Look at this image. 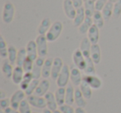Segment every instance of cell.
Returning a JSON list of instances; mask_svg holds the SVG:
<instances>
[{"mask_svg": "<svg viewBox=\"0 0 121 113\" xmlns=\"http://www.w3.org/2000/svg\"><path fill=\"white\" fill-rule=\"evenodd\" d=\"M63 31V23L60 21L56 20L52 24L50 29L46 34L47 41L50 42H55L60 37Z\"/></svg>", "mask_w": 121, "mask_h": 113, "instance_id": "1", "label": "cell"}, {"mask_svg": "<svg viewBox=\"0 0 121 113\" xmlns=\"http://www.w3.org/2000/svg\"><path fill=\"white\" fill-rule=\"evenodd\" d=\"M15 16V6L9 1L6 2L3 9L2 19L3 22L6 24H9L13 21Z\"/></svg>", "mask_w": 121, "mask_h": 113, "instance_id": "2", "label": "cell"}, {"mask_svg": "<svg viewBox=\"0 0 121 113\" xmlns=\"http://www.w3.org/2000/svg\"><path fill=\"white\" fill-rule=\"evenodd\" d=\"M71 77V68L68 65H64L62 70L59 74L57 79L56 80L58 87H66L68 85Z\"/></svg>", "mask_w": 121, "mask_h": 113, "instance_id": "3", "label": "cell"}, {"mask_svg": "<svg viewBox=\"0 0 121 113\" xmlns=\"http://www.w3.org/2000/svg\"><path fill=\"white\" fill-rule=\"evenodd\" d=\"M35 41L38 51V56L46 58L48 53V45H47L48 41L46 37V35H38Z\"/></svg>", "mask_w": 121, "mask_h": 113, "instance_id": "4", "label": "cell"}, {"mask_svg": "<svg viewBox=\"0 0 121 113\" xmlns=\"http://www.w3.org/2000/svg\"><path fill=\"white\" fill-rule=\"evenodd\" d=\"M72 62L75 67L79 68L81 71H84L86 65V59L83 55L82 52L80 48H77L74 51L72 54Z\"/></svg>", "mask_w": 121, "mask_h": 113, "instance_id": "5", "label": "cell"}, {"mask_svg": "<svg viewBox=\"0 0 121 113\" xmlns=\"http://www.w3.org/2000/svg\"><path fill=\"white\" fill-rule=\"evenodd\" d=\"M83 80L86 81L90 85V86L94 90L100 89L103 86V81L101 80V78L99 77L98 76H96L95 74L94 75L85 74L83 76Z\"/></svg>", "mask_w": 121, "mask_h": 113, "instance_id": "6", "label": "cell"}, {"mask_svg": "<svg viewBox=\"0 0 121 113\" xmlns=\"http://www.w3.org/2000/svg\"><path fill=\"white\" fill-rule=\"evenodd\" d=\"M27 100L30 105L33 107L39 108V109H45L47 107V101L44 96H39L35 94H32L27 97Z\"/></svg>", "mask_w": 121, "mask_h": 113, "instance_id": "7", "label": "cell"}, {"mask_svg": "<svg viewBox=\"0 0 121 113\" xmlns=\"http://www.w3.org/2000/svg\"><path fill=\"white\" fill-rule=\"evenodd\" d=\"M62 7L66 17L67 18L71 19V20H73L76 17V11H77V9L75 7L73 3L71 0H64L62 4Z\"/></svg>", "mask_w": 121, "mask_h": 113, "instance_id": "8", "label": "cell"}, {"mask_svg": "<svg viewBox=\"0 0 121 113\" xmlns=\"http://www.w3.org/2000/svg\"><path fill=\"white\" fill-rule=\"evenodd\" d=\"M26 93L22 89L17 90L11 96L10 101H11V106L16 110H18L19 105L20 103L25 99Z\"/></svg>", "mask_w": 121, "mask_h": 113, "instance_id": "9", "label": "cell"}, {"mask_svg": "<svg viewBox=\"0 0 121 113\" xmlns=\"http://www.w3.org/2000/svg\"><path fill=\"white\" fill-rule=\"evenodd\" d=\"M64 63H63L62 59L59 57H56L53 59V64H52V73H51V77L53 80H56L58 77L59 74L62 70L63 67H64Z\"/></svg>", "mask_w": 121, "mask_h": 113, "instance_id": "10", "label": "cell"}, {"mask_svg": "<svg viewBox=\"0 0 121 113\" xmlns=\"http://www.w3.org/2000/svg\"><path fill=\"white\" fill-rule=\"evenodd\" d=\"M45 58H42V57H38L34 62L33 68L32 71L31 72L33 76L34 79H39L42 77V67L45 63Z\"/></svg>", "mask_w": 121, "mask_h": 113, "instance_id": "11", "label": "cell"}, {"mask_svg": "<svg viewBox=\"0 0 121 113\" xmlns=\"http://www.w3.org/2000/svg\"><path fill=\"white\" fill-rule=\"evenodd\" d=\"M70 81L71 84L76 86H80L81 83L83 81V76L81 75V70L76 67L71 68V77H70Z\"/></svg>", "mask_w": 121, "mask_h": 113, "instance_id": "12", "label": "cell"}, {"mask_svg": "<svg viewBox=\"0 0 121 113\" xmlns=\"http://www.w3.org/2000/svg\"><path fill=\"white\" fill-rule=\"evenodd\" d=\"M26 50H27V57H28L29 58H31L32 61L35 62V60L39 57L36 41H33V40L29 41L27 43V46H26Z\"/></svg>", "mask_w": 121, "mask_h": 113, "instance_id": "13", "label": "cell"}, {"mask_svg": "<svg viewBox=\"0 0 121 113\" xmlns=\"http://www.w3.org/2000/svg\"><path fill=\"white\" fill-rule=\"evenodd\" d=\"M50 85L51 84H50L49 80L46 79V78H43V79L40 81V82H39L35 92H34V94L39 96H44L49 91Z\"/></svg>", "mask_w": 121, "mask_h": 113, "instance_id": "14", "label": "cell"}, {"mask_svg": "<svg viewBox=\"0 0 121 113\" xmlns=\"http://www.w3.org/2000/svg\"><path fill=\"white\" fill-rule=\"evenodd\" d=\"M91 58L95 65H98L101 62V49L99 44H92L91 50Z\"/></svg>", "mask_w": 121, "mask_h": 113, "instance_id": "15", "label": "cell"}, {"mask_svg": "<svg viewBox=\"0 0 121 113\" xmlns=\"http://www.w3.org/2000/svg\"><path fill=\"white\" fill-rule=\"evenodd\" d=\"M24 74H25V72H24L22 67L16 66L13 69V72L12 76V81L16 85H20L21 81L23 79Z\"/></svg>", "mask_w": 121, "mask_h": 113, "instance_id": "16", "label": "cell"}, {"mask_svg": "<svg viewBox=\"0 0 121 113\" xmlns=\"http://www.w3.org/2000/svg\"><path fill=\"white\" fill-rule=\"evenodd\" d=\"M87 37L89 38L91 44H97L99 40V28L96 25L93 24L87 33Z\"/></svg>", "mask_w": 121, "mask_h": 113, "instance_id": "17", "label": "cell"}, {"mask_svg": "<svg viewBox=\"0 0 121 113\" xmlns=\"http://www.w3.org/2000/svg\"><path fill=\"white\" fill-rule=\"evenodd\" d=\"M91 42H90L89 38L87 37L82 38L81 42V45H80L79 48L81 49V51L82 52L83 55L85 56V58H91Z\"/></svg>", "mask_w": 121, "mask_h": 113, "instance_id": "18", "label": "cell"}, {"mask_svg": "<svg viewBox=\"0 0 121 113\" xmlns=\"http://www.w3.org/2000/svg\"><path fill=\"white\" fill-rule=\"evenodd\" d=\"M86 18V11H85L84 7L77 9L76 17H75V18L72 20L73 26L76 27H79L81 25V23L85 21Z\"/></svg>", "mask_w": 121, "mask_h": 113, "instance_id": "19", "label": "cell"}, {"mask_svg": "<svg viewBox=\"0 0 121 113\" xmlns=\"http://www.w3.org/2000/svg\"><path fill=\"white\" fill-rule=\"evenodd\" d=\"M46 99V101H47V107L48 109H50L51 111H54L56 110H57V107H58V104H57L55 94H53L51 91H48L47 94L44 96Z\"/></svg>", "mask_w": 121, "mask_h": 113, "instance_id": "20", "label": "cell"}, {"mask_svg": "<svg viewBox=\"0 0 121 113\" xmlns=\"http://www.w3.org/2000/svg\"><path fill=\"white\" fill-rule=\"evenodd\" d=\"M53 59L54 58H46L45 63H44L43 67H42V77L43 78L47 79V78L51 77L52 64H53Z\"/></svg>", "mask_w": 121, "mask_h": 113, "instance_id": "21", "label": "cell"}, {"mask_svg": "<svg viewBox=\"0 0 121 113\" xmlns=\"http://www.w3.org/2000/svg\"><path fill=\"white\" fill-rule=\"evenodd\" d=\"M13 64L9 61V59H4L2 63V67H1V70H2L3 74L4 75L6 78L9 79L12 78L13 72Z\"/></svg>", "mask_w": 121, "mask_h": 113, "instance_id": "22", "label": "cell"}, {"mask_svg": "<svg viewBox=\"0 0 121 113\" xmlns=\"http://www.w3.org/2000/svg\"><path fill=\"white\" fill-rule=\"evenodd\" d=\"M52 22L49 18H44L40 23L38 27H37V32L38 35H46L48 30L52 26Z\"/></svg>", "mask_w": 121, "mask_h": 113, "instance_id": "23", "label": "cell"}, {"mask_svg": "<svg viewBox=\"0 0 121 113\" xmlns=\"http://www.w3.org/2000/svg\"><path fill=\"white\" fill-rule=\"evenodd\" d=\"M93 24H94V23H93L92 18L87 17V16H86L85 21L81 23V25L78 27V32H79V33L82 34V35L87 34L90 30V28L92 27Z\"/></svg>", "mask_w": 121, "mask_h": 113, "instance_id": "24", "label": "cell"}, {"mask_svg": "<svg viewBox=\"0 0 121 113\" xmlns=\"http://www.w3.org/2000/svg\"><path fill=\"white\" fill-rule=\"evenodd\" d=\"M75 103L77 105L78 107L85 108L87 105L86 100L85 96H83L80 87H76L75 89Z\"/></svg>", "mask_w": 121, "mask_h": 113, "instance_id": "25", "label": "cell"}, {"mask_svg": "<svg viewBox=\"0 0 121 113\" xmlns=\"http://www.w3.org/2000/svg\"><path fill=\"white\" fill-rule=\"evenodd\" d=\"M66 87H58L55 91V96L59 106L66 103Z\"/></svg>", "mask_w": 121, "mask_h": 113, "instance_id": "26", "label": "cell"}, {"mask_svg": "<svg viewBox=\"0 0 121 113\" xmlns=\"http://www.w3.org/2000/svg\"><path fill=\"white\" fill-rule=\"evenodd\" d=\"M113 9H114V3L109 0V2L106 4V5L101 11L105 21H109L113 16Z\"/></svg>", "mask_w": 121, "mask_h": 113, "instance_id": "27", "label": "cell"}, {"mask_svg": "<svg viewBox=\"0 0 121 113\" xmlns=\"http://www.w3.org/2000/svg\"><path fill=\"white\" fill-rule=\"evenodd\" d=\"M75 102V88L72 85H67L66 90V103L67 105H73Z\"/></svg>", "mask_w": 121, "mask_h": 113, "instance_id": "28", "label": "cell"}, {"mask_svg": "<svg viewBox=\"0 0 121 113\" xmlns=\"http://www.w3.org/2000/svg\"><path fill=\"white\" fill-rule=\"evenodd\" d=\"M86 11V14L87 17H91L94 15L95 12L96 11L95 9V1L93 0H87L84 3V5H83Z\"/></svg>", "mask_w": 121, "mask_h": 113, "instance_id": "29", "label": "cell"}, {"mask_svg": "<svg viewBox=\"0 0 121 113\" xmlns=\"http://www.w3.org/2000/svg\"><path fill=\"white\" fill-rule=\"evenodd\" d=\"M92 19H93V23H94L95 25H96L99 29H101L104 25V18L103 17V14L100 11H97L96 10L95 12L94 15L92 16Z\"/></svg>", "mask_w": 121, "mask_h": 113, "instance_id": "30", "label": "cell"}, {"mask_svg": "<svg viewBox=\"0 0 121 113\" xmlns=\"http://www.w3.org/2000/svg\"><path fill=\"white\" fill-rule=\"evenodd\" d=\"M80 89H81V92L86 99H91L92 96V88L90 86V85L86 81H84V80L82 81V82L80 85Z\"/></svg>", "mask_w": 121, "mask_h": 113, "instance_id": "31", "label": "cell"}, {"mask_svg": "<svg viewBox=\"0 0 121 113\" xmlns=\"http://www.w3.org/2000/svg\"><path fill=\"white\" fill-rule=\"evenodd\" d=\"M33 79L34 78H33V76H32V72H25L23 79H22V81H21L20 85H19L20 89H22V91H25L26 90H27V88L28 87L29 84L32 82V81Z\"/></svg>", "mask_w": 121, "mask_h": 113, "instance_id": "32", "label": "cell"}, {"mask_svg": "<svg viewBox=\"0 0 121 113\" xmlns=\"http://www.w3.org/2000/svg\"><path fill=\"white\" fill-rule=\"evenodd\" d=\"M17 52H18V50H17L15 46H13V45L9 46V56H8V59H9V61L13 65L16 64Z\"/></svg>", "mask_w": 121, "mask_h": 113, "instance_id": "33", "label": "cell"}, {"mask_svg": "<svg viewBox=\"0 0 121 113\" xmlns=\"http://www.w3.org/2000/svg\"><path fill=\"white\" fill-rule=\"evenodd\" d=\"M27 58V50L26 48H20L17 52V61H16V66L22 67L24 62H25L26 58Z\"/></svg>", "mask_w": 121, "mask_h": 113, "instance_id": "34", "label": "cell"}, {"mask_svg": "<svg viewBox=\"0 0 121 113\" xmlns=\"http://www.w3.org/2000/svg\"><path fill=\"white\" fill-rule=\"evenodd\" d=\"M95 63L93 62V60L91 59V58H86V68L83 72H85V74L86 75H94L95 74Z\"/></svg>", "mask_w": 121, "mask_h": 113, "instance_id": "35", "label": "cell"}, {"mask_svg": "<svg viewBox=\"0 0 121 113\" xmlns=\"http://www.w3.org/2000/svg\"><path fill=\"white\" fill-rule=\"evenodd\" d=\"M39 82H40V80L39 79H33L32 81V82L29 84L28 87L27 88V90L25 91V93H26V96H31L32 95L34 92H35L36 89H37V86H38Z\"/></svg>", "mask_w": 121, "mask_h": 113, "instance_id": "36", "label": "cell"}, {"mask_svg": "<svg viewBox=\"0 0 121 113\" xmlns=\"http://www.w3.org/2000/svg\"><path fill=\"white\" fill-rule=\"evenodd\" d=\"M18 111L20 113H32L31 105L27 99H24L19 105Z\"/></svg>", "mask_w": 121, "mask_h": 113, "instance_id": "37", "label": "cell"}, {"mask_svg": "<svg viewBox=\"0 0 121 113\" xmlns=\"http://www.w3.org/2000/svg\"><path fill=\"white\" fill-rule=\"evenodd\" d=\"M33 65H34V61H32L31 58H29L27 57L26 58L25 62H24L23 65H22V68H23L25 72H31L32 71V68H33Z\"/></svg>", "mask_w": 121, "mask_h": 113, "instance_id": "38", "label": "cell"}, {"mask_svg": "<svg viewBox=\"0 0 121 113\" xmlns=\"http://www.w3.org/2000/svg\"><path fill=\"white\" fill-rule=\"evenodd\" d=\"M121 15V0L114 4V9H113V17L118 18Z\"/></svg>", "mask_w": 121, "mask_h": 113, "instance_id": "39", "label": "cell"}, {"mask_svg": "<svg viewBox=\"0 0 121 113\" xmlns=\"http://www.w3.org/2000/svg\"><path fill=\"white\" fill-rule=\"evenodd\" d=\"M59 110L60 111H62L63 113H75L76 109L72 107V106L67 104H64L62 106H59Z\"/></svg>", "mask_w": 121, "mask_h": 113, "instance_id": "40", "label": "cell"}, {"mask_svg": "<svg viewBox=\"0 0 121 113\" xmlns=\"http://www.w3.org/2000/svg\"><path fill=\"white\" fill-rule=\"evenodd\" d=\"M109 2V0H96L95 2V9L97 11H102V9H104V7L106 5V4Z\"/></svg>", "mask_w": 121, "mask_h": 113, "instance_id": "41", "label": "cell"}, {"mask_svg": "<svg viewBox=\"0 0 121 113\" xmlns=\"http://www.w3.org/2000/svg\"><path fill=\"white\" fill-rule=\"evenodd\" d=\"M11 106V101L9 98H4V99H0V107L2 110H5L6 108Z\"/></svg>", "mask_w": 121, "mask_h": 113, "instance_id": "42", "label": "cell"}, {"mask_svg": "<svg viewBox=\"0 0 121 113\" xmlns=\"http://www.w3.org/2000/svg\"><path fill=\"white\" fill-rule=\"evenodd\" d=\"M71 2L73 3V4L75 5V7L76 9H79V8L83 7L84 5V0H71Z\"/></svg>", "mask_w": 121, "mask_h": 113, "instance_id": "43", "label": "cell"}, {"mask_svg": "<svg viewBox=\"0 0 121 113\" xmlns=\"http://www.w3.org/2000/svg\"><path fill=\"white\" fill-rule=\"evenodd\" d=\"M4 113H20L18 110L14 109L12 106H9V107L6 108L5 110H4Z\"/></svg>", "mask_w": 121, "mask_h": 113, "instance_id": "44", "label": "cell"}, {"mask_svg": "<svg viewBox=\"0 0 121 113\" xmlns=\"http://www.w3.org/2000/svg\"><path fill=\"white\" fill-rule=\"evenodd\" d=\"M75 113H86V111H85V109L83 107H76V111H75Z\"/></svg>", "mask_w": 121, "mask_h": 113, "instance_id": "45", "label": "cell"}, {"mask_svg": "<svg viewBox=\"0 0 121 113\" xmlns=\"http://www.w3.org/2000/svg\"><path fill=\"white\" fill-rule=\"evenodd\" d=\"M0 99H4V98H6L7 96H6V95H5V92H4V91H0Z\"/></svg>", "mask_w": 121, "mask_h": 113, "instance_id": "46", "label": "cell"}, {"mask_svg": "<svg viewBox=\"0 0 121 113\" xmlns=\"http://www.w3.org/2000/svg\"><path fill=\"white\" fill-rule=\"evenodd\" d=\"M42 113H53V111H51V110L48 109L47 107H46L45 109H43V111H42Z\"/></svg>", "mask_w": 121, "mask_h": 113, "instance_id": "47", "label": "cell"}, {"mask_svg": "<svg viewBox=\"0 0 121 113\" xmlns=\"http://www.w3.org/2000/svg\"><path fill=\"white\" fill-rule=\"evenodd\" d=\"M53 113H63V112H62V111H60L59 109H57V110H56V111H54Z\"/></svg>", "mask_w": 121, "mask_h": 113, "instance_id": "48", "label": "cell"}, {"mask_svg": "<svg viewBox=\"0 0 121 113\" xmlns=\"http://www.w3.org/2000/svg\"><path fill=\"white\" fill-rule=\"evenodd\" d=\"M109 1H111V2H113L114 4V3H116V2H118L119 0H109Z\"/></svg>", "mask_w": 121, "mask_h": 113, "instance_id": "49", "label": "cell"}, {"mask_svg": "<svg viewBox=\"0 0 121 113\" xmlns=\"http://www.w3.org/2000/svg\"><path fill=\"white\" fill-rule=\"evenodd\" d=\"M86 1H87V0H84V2H86Z\"/></svg>", "mask_w": 121, "mask_h": 113, "instance_id": "50", "label": "cell"}, {"mask_svg": "<svg viewBox=\"0 0 121 113\" xmlns=\"http://www.w3.org/2000/svg\"><path fill=\"white\" fill-rule=\"evenodd\" d=\"M32 113H38V112H32Z\"/></svg>", "mask_w": 121, "mask_h": 113, "instance_id": "51", "label": "cell"}, {"mask_svg": "<svg viewBox=\"0 0 121 113\" xmlns=\"http://www.w3.org/2000/svg\"><path fill=\"white\" fill-rule=\"evenodd\" d=\"M93 1H95H95H96V0H93Z\"/></svg>", "mask_w": 121, "mask_h": 113, "instance_id": "52", "label": "cell"}]
</instances>
